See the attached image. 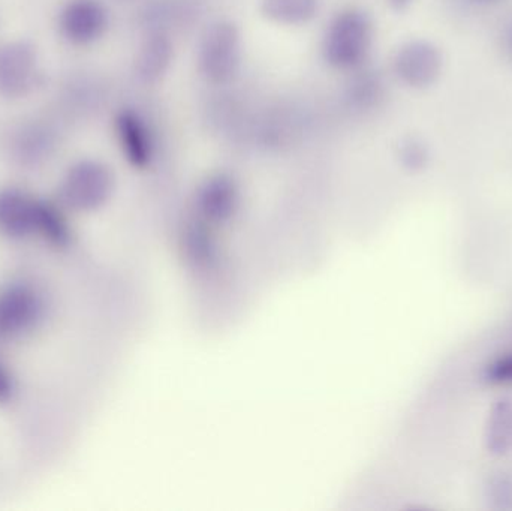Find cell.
Here are the masks:
<instances>
[{
  "mask_svg": "<svg viewBox=\"0 0 512 511\" xmlns=\"http://www.w3.org/2000/svg\"><path fill=\"white\" fill-rule=\"evenodd\" d=\"M0 240L11 245L41 243L63 254L74 248L69 212L57 200L17 185L0 186Z\"/></svg>",
  "mask_w": 512,
  "mask_h": 511,
  "instance_id": "cell-1",
  "label": "cell"
},
{
  "mask_svg": "<svg viewBox=\"0 0 512 511\" xmlns=\"http://www.w3.org/2000/svg\"><path fill=\"white\" fill-rule=\"evenodd\" d=\"M53 291L41 278L18 273L0 282V345L36 338L53 320Z\"/></svg>",
  "mask_w": 512,
  "mask_h": 511,
  "instance_id": "cell-2",
  "label": "cell"
},
{
  "mask_svg": "<svg viewBox=\"0 0 512 511\" xmlns=\"http://www.w3.org/2000/svg\"><path fill=\"white\" fill-rule=\"evenodd\" d=\"M375 23L369 12L361 8H346L337 12L322 39L325 62L340 71L361 68L372 53Z\"/></svg>",
  "mask_w": 512,
  "mask_h": 511,
  "instance_id": "cell-3",
  "label": "cell"
},
{
  "mask_svg": "<svg viewBox=\"0 0 512 511\" xmlns=\"http://www.w3.org/2000/svg\"><path fill=\"white\" fill-rule=\"evenodd\" d=\"M110 167L98 159H80L66 168L57 186L56 200L69 213L95 212L113 192Z\"/></svg>",
  "mask_w": 512,
  "mask_h": 511,
  "instance_id": "cell-4",
  "label": "cell"
},
{
  "mask_svg": "<svg viewBox=\"0 0 512 511\" xmlns=\"http://www.w3.org/2000/svg\"><path fill=\"white\" fill-rule=\"evenodd\" d=\"M243 42L239 27L230 20L210 24L198 50V68L207 81L227 84L242 65Z\"/></svg>",
  "mask_w": 512,
  "mask_h": 511,
  "instance_id": "cell-5",
  "label": "cell"
},
{
  "mask_svg": "<svg viewBox=\"0 0 512 511\" xmlns=\"http://www.w3.org/2000/svg\"><path fill=\"white\" fill-rule=\"evenodd\" d=\"M444 69V51L432 39H408L393 56L394 77L408 89H430L441 80Z\"/></svg>",
  "mask_w": 512,
  "mask_h": 511,
  "instance_id": "cell-6",
  "label": "cell"
},
{
  "mask_svg": "<svg viewBox=\"0 0 512 511\" xmlns=\"http://www.w3.org/2000/svg\"><path fill=\"white\" fill-rule=\"evenodd\" d=\"M41 80L38 53L26 41L8 42L0 47V95L18 99L29 95Z\"/></svg>",
  "mask_w": 512,
  "mask_h": 511,
  "instance_id": "cell-7",
  "label": "cell"
},
{
  "mask_svg": "<svg viewBox=\"0 0 512 511\" xmlns=\"http://www.w3.org/2000/svg\"><path fill=\"white\" fill-rule=\"evenodd\" d=\"M60 35L72 45L99 41L110 27V11L102 0H68L57 18Z\"/></svg>",
  "mask_w": 512,
  "mask_h": 511,
  "instance_id": "cell-8",
  "label": "cell"
},
{
  "mask_svg": "<svg viewBox=\"0 0 512 511\" xmlns=\"http://www.w3.org/2000/svg\"><path fill=\"white\" fill-rule=\"evenodd\" d=\"M57 149V132L45 120H24L11 129L8 152L18 167L36 170L44 167Z\"/></svg>",
  "mask_w": 512,
  "mask_h": 511,
  "instance_id": "cell-9",
  "label": "cell"
},
{
  "mask_svg": "<svg viewBox=\"0 0 512 511\" xmlns=\"http://www.w3.org/2000/svg\"><path fill=\"white\" fill-rule=\"evenodd\" d=\"M117 141L125 158L135 167H146L155 153V138L147 120L132 108H123L114 120Z\"/></svg>",
  "mask_w": 512,
  "mask_h": 511,
  "instance_id": "cell-10",
  "label": "cell"
},
{
  "mask_svg": "<svg viewBox=\"0 0 512 511\" xmlns=\"http://www.w3.org/2000/svg\"><path fill=\"white\" fill-rule=\"evenodd\" d=\"M481 440L487 455L493 459L512 456V392H502L490 405Z\"/></svg>",
  "mask_w": 512,
  "mask_h": 511,
  "instance_id": "cell-11",
  "label": "cell"
},
{
  "mask_svg": "<svg viewBox=\"0 0 512 511\" xmlns=\"http://www.w3.org/2000/svg\"><path fill=\"white\" fill-rule=\"evenodd\" d=\"M173 59L174 47L170 38L164 33H153L141 45L138 53L137 63H135L138 77L144 83H156L167 74Z\"/></svg>",
  "mask_w": 512,
  "mask_h": 511,
  "instance_id": "cell-12",
  "label": "cell"
},
{
  "mask_svg": "<svg viewBox=\"0 0 512 511\" xmlns=\"http://www.w3.org/2000/svg\"><path fill=\"white\" fill-rule=\"evenodd\" d=\"M322 0H261V11L271 23L304 26L318 17Z\"/></svg>",
  "mask_w": 512,
  "mask_h": 511,
  "instance_id": "cell-13",
  "label": "cell"
},
{
  "mask_svg": "<svg viewBox=\"0 0 512 511\" xmlns=\"http://www.w3.org/2000/svg\"><path fill=\"white\" fill-rule=\"evenodd\" d=\"M478 378L487 389L512 392V347L502 348L487 357Z\"/></svg>",
  "mask_w": 512,
  "mask_h": 511,
  "instance_id": "cell-14",
  "label": "cell"
},
{
  "mask_svg": "<svg viewBox=\"0 0 512 511\" xmlns=\"http://www.w3.org/2000/svg\"><path fill=\"white\" fill-rule=\"evenodd\" d=\"M397 156L400 164L409 171H423L424 168L429 167L432 159L429 144L417 135H406L400 140Z\"/></svg>",
  "mask_w": 512,
  "mask_h": 511,
  "instance_id": "cell-15",
  "label": "cell"
},
{
  "mask_svg": "<svg viewBox=\"0 0 512 511\" xmlns=\"http://www.w3.org/2000/svg\"><path fill=\"white\" fill-rule=\"evenodd\" d=\"M486 500L493 509L502 511L512 510V471L498 470L489 474L486 485Z\"/></svg>",
  "mask_w": 512,
  "mask_h": 511,
  "instance_id": "cell-16",
  "label": "cell"
},
{
  "mask_svg": "<svg viewBox=\"0 0 512 511\" xmlns=\"http://www.w3.org/2000/svg\"><path fill=\"white\" fill-rule=\"evenodd\" d=\"M21 386L15 369L0 356V408H9L20 398Z\"/></svg>",
  "mask_w": 512,
  "mask_h": 511,
  "instance_id": "cell-17",
  "label": "cell"
},
{
  "mask_svg": "<svg viewBox=\"0 0 512 511\" xmlns=\"http://www.w3.org/2000/svg\"><path fill=\"white\" fill-rule=\"evenodd\" d=\"M414 2L415 0H388L391 8L396 9V11H405V9H408Z\"/></svg>",
  "mask_w": 512,
  "mask_h": 511,
  "instance_id": "cell-18",
  "label": "cell"
},
{
  "mask_svg": "<svg viewBox=\"0 0 512 511\" xmlns=\"http://www.w3.org/2000/svg\"><path fill=\"white\" fill-rule=\"evenodd\" d=\"M505 47H507L512 56V23L508 26L507 32H505Z\"/></svg>",
  "mask_w": 512,
  "mask_h": 511,
  "instance_id": "cell-19",
  "label": "cell"
},
{
  "mask_svg": "<svg viewBox=\"0 0 512 511\" xmlns=\"http://www.w3.org/2000/svg\"><path fill=\"white\" fill-rule=\"evenodd\" d=\"M469 2L475 3V5L490 6L496 5V3L504 2V0H469Z\"/></svg>",
  "mask_w": 512,
  "mask_h": 511,
  "instance_id": "cell-20",
  "label": "cell"
},
{
  "mask_svg": "<svg viewBox=\"0 0 512 511\" xmlns=\"http://www.w3.org/2000/svg\"><path fill=\"white\" fill-rule=\"evenodd\" d=\"M120 2H134V0H120Z\"/></svg>",
  "mask_w": 512,
  "mask_h": 511,
  "instance_id": "cell-21",
  "label": "cell"
}]
</instances>
